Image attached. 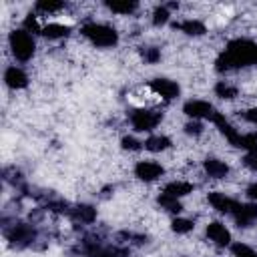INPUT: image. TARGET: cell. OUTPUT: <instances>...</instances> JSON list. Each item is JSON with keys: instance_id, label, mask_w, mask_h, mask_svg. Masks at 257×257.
Listing matches in <instances>:
<instances>
[{"instance_id": "6da1fadb", "label": "cell", "mask_w": 257, "mask_h": 257, "mask_svg": "<svg viewBox=\"0 0 257 257\" xmlns=\"http://www.w3.org/2000/svg\"><path fill=\"white\" fill-rule=\"evenodd\" d=\"M251 64H257V42L249 40V38L231 40L215 60V68L219 72L245 68V66H251Z\"/></svg>"}, {"instance_id": "7a4b0ae2", "label": "cell", "mask_w": 257, "mask_h": 257, "mask_svg": "<svg viewBox=\"0 0 257 257\" xmlns=\"http://www.w3.org/2000/svg\"><path fill=\"white\" fill-rule=\"evenodd\" d=\"M80 34L98 48H110L118 42V32L102 22H86L80 26Z\"/></svg>"}, {"instance_id": "3957f363", "label": "cell", "mask_w": 257, "mask_h": 257, "mask_svg": "<svg viewBox=\"0 0 257 257\" xmlns=\"http://www.w3.org/2000/svg\"><path fill=\"white\" fill-rule=\"evenodd\" d=\"M8 44H10V50H12L14 58L20 60V62H28L34 56L36 42H34L32 34L28 30H24V28L12 30L10 36H8Z\"/></svg>"}, {"instance_id": "277c9868", "label": "cell", "mask_w": 257, "mask_h": 257, "mask_svg": "<svg viewBox=\"0 0 257 257\" xmlns=\"http://www.w3.org/2000/svg\"><path fill=\"white\" fill-rule=\"evenodd\" d=\"M4 237L6 241H10L16 247H28L36 241L38 231L28 225V223H12V225H4Z\"/></svg>"}, {"instance_id": "5b68a950", "label": "cell", "mask_w": 257, "mask_h": 257, "mask_svg": "<svg viewBox=\"0 0 257 257\" xmlns=\"http://www.w3.org/2000/svg\"><path fill=\"white\" fill-rule=\"evenodd\" d=\"M82 253L86 257H128V249L118 245H104L98 239H84L82 241Z\"/></svg>"}, {"instance_id": "8992f818", "label": "cell", "mask_w": 257, "mask_h": 257, "mask_svg": "<svg viewBox=\"0 0 257 257\" xmlns=\"http://www.w3.org/2000/svg\"><path fill=\"white\" fill-rule=\"evenodd\" d=\"M161 118H163V114L157 110H151V108H135L128 114V120L137 133H151L161 122Z\"/></svg>"}, {"instance_id": "52a82bcc", "label": "cell", "mask_w": 257, "mask_h": 257, "mask_svg": "<svg viewBox=\"0 0 257 257\" xmlns=\"http://www.w3.org/2000/svg\"><path fill=\"white\" fill-rule=\"evenodd\" d=\"M183 112H185L187 116H191L193 120H201V118H209V120H211L217 110L213 108L211 102L201 100V98H193V100H187V102L183 104Z\"/></svg>"}, {"instance_id": "ba28073f", "label": "cell", "mask_w": 257, "mask_h": 257, "mask_svg": "<svg viewBox=\"0 0 257 257\" xmlns=\"http://www.w3.org/2000/svg\"><path fill=\"white\" fill-rule=\"evenodd\" d=\"M163 173H165V167L157 161H139L135 165V175L145 183L157 181L159 177H163Z\"/></svg>"}, {"instance_id": "9c48e42d", "label": "cell", "mask_w": 257, "mask_h": 257, "mask_svg": "<svg viewBox=\"0 0 257 257\" xmlns=\"http://www.w3.org/2000/svg\"><path fill=\"white\" fill-rule=\"evenodd\" d=\"M149 88L155 92V96H161L165 100H171V98L179 96V92H181L179 84L175 80H169V78H155V80H151Z\"/></svg>"}, {"instance_id": "30bf717a", "label": "cell", "mask_w": 257, "mask_h": 257, "mask_svg": "<svg viewBox=\"0 0 257 257\" xmlns=\"http://www.w3.org/2000/svg\"><path fill=\"white\" fill-rule=\"evenodd\" d=\"M207 199H209V203H211V207H213V209H217L219 213H225V215H233V213H235V209L239 207V201H235V199H231L229 195L219 193V191L209 193V195H207Z\"/></svg>"}, {"instance_id": "8fae6325", "label": "cell", "mask_w": 257, "mask_h": 257, "mask_svg": "<svg viewBox=\"0 0 257 257\" xmlns=\"http://www.w3.org/2000/svg\"><path fill=\"white\" fill-rule=\"evenodd\" d=\"M237 223V227H251L257 221V201L255 203H239L235 213L231 215Z\"/></svg>"}, {"instance_id": "7c38bea8", "label": "cell", "mask_w": 257, "mask_h": 257, "mask_svg": "<svg viewBox=\"0 0 257 257\" xmlns=\"http://www.w3.org/2000/svg\"><path fill=\"white\" fill-rule=\"evenodd\" d=\"M205 235H207L209 241H213V243L219 245V247L231 245V233H229V229H227L223 223H219V221L209 223L207 229H205Z\"/></svg>"}, {"instance_id": "4fadbf2b", "label": "cell", "mask_w": 257, "mask_h": 257, "mask_svg": "<svg viewBox=\"0 0 257 257\" xmlns=\"http://www.w3.org/2000/svg\"><path fill=\"white\" fill-rule=\"evenodd\" d=\"M4 82H6V86H10L14 90L24 88V86H28V74L20 66L12 64V66H6V70H4Z\"/></svg>"}, {"instance_id": "5bb4252c", "label": "cell", "mask_w": 257, "mask_h": 257, "mask_svg": "<svg viewBox=\"0 0 257 257\" xmlns=\"http://www.w3.org/2000/svg\"><path fill=\"white\" fill-rule=\"evenodd\" d=\"M211 122H213V124H215V126H217V128H219L223 135H225V139H227L231 145H235V147H237L241 133H239V131H237V128H235V126H233V124H231V122L225 118V114L215 112V114H213V118H211Z\"/></svg>"}, {"instance_id": "9a60e30c", "label": "cell", "mask_w": 257, "mask_h": 257, "mask_svg": "<svg viewBox=\"0 0 257 257\" xmlns=\"http://www.w3.org/2000/svg\"><path fill=\"white\" fill-rule=\"evenodd\" d=\"M173 28L175 30H181V32H185L189 36H203L207 32V26L201 20H197V18H185L181 22H175Z\"/></svg>"}, {"instance_id": "2e32d148", "label": "cell", "mask_w": 257, "mask_h": 257, "mask_svg": "<svg viewBox=\"0 0 257 257\" xmlns=\"http://www.w3.org/2000/svg\"><path fill=\"white\" fill-rule=\"evenodd\" d=\"M203 167H205V173H207L211 179H225V177L229 175V165L223 163V161H219V159H215V157L205 159Z\"/></svg>"}, {"instance_id": "e0dca14e", "label": "cell", "mask_w": 257, "mask_h": 257, "mask_svg": "<svg viewBox=\"0 0 257 257\" xmlns=\"http://www.w3.org/2000/svg\"><path fill=\"white\" fill-rule=\"evenodd\" d=\"M193 191H195V185L189 183V181H171L163 187V193L169 195V197H175V199H181V197H185Z\"/></svg>"}, {"instance_id": "ac0fdd59", "label": "cell", "mask_w": 257, "mask_h": 257, "mask_svg": "<svg viewBox=\"0 0 257 257\" xmlns=\"http://www.w3.org/2000/svg\"><path fill=\"white\" fill-rule=\"evenodd\" d=\"M68 215H70L74 221L88 225V223H92V221L96 219V209H94L92 205H76V207H70Z\"/></svg>"}, {"instance_id": "d6986e66", "label": "cell", "mask_w": 257, "mask_h": 257, "mask_svg": "<svg viewBox=\"0 0 257 257\" xmlns=\"http://www.w3.org/2000/svg\"><path fill=\"white\" fill-rule=\"evenodd\" d=\"M68 32H70V24H64L62 20H52L42 26V36L46 38H62L68 36Z\"/></svg>"}, {"instance_id": "ffe728a7", "label": "cell", "mask_w": 257, "mask_h": 257, "mask_svg": "<svg viewBox=\"0 0 257 257\" xmlns=\"http://www.w3.org/2000/svg\"><path fill=\"white\" fill-rule=\"evenodd\" d=\"M104 6L108 10H112L114 14H124V16L126 14H133L139 8V4L135 0H106Z\"/></svg>"}, {"instance_id": "44dd1931", "label": "cell", "mask_w": 257, "mask_h": 257, "mask_svg": "<svg viewBox=\"0 0 257 257\" xmlns=\"http://www.w3.org/2000/svg\"><path fill=\"white\" fill-rule=\"evenodd\" d=\"M169 147H171V139L165 135H151L145 141V149L151 153H161V151H167Z\"/></svg>"}, {"instance_id": "7402d4cb", "label": "cell", "mask_w": 257, "mask_h": 257, "mask_svg": "<svg viewBox=\"0 0 257 257\" xmlns=\"http://www.w3.org/2000/svg\"><path fill=\"white\" fill-rule=\"evenodd\" d=\"M157 201H159L161 209H165V211H169V213H173V215H179V213L183 211L181 201H179V199H175V197H169V195H165V193H161Z\"/></svg>"}, {"instance_id": "603a6c76", "label": "cell", "mask_w": 257, "mask_h": 257, "mask_svg": "<svg viewBox=\"0 0 257 257\" xmlns=\"http://www.w3.org/2000/svg\"><path fill=\"white\" fill-rule=\"evenodd\" d=\"M215 94H217V96H221V98L231 100V98H235V96H237V86L229 84L227 80H219V82L215 84Z\"/></svg>"}, {"instance_id": "cb8c5ba5", "label": "cell", "mask_w": 257, "mask_h": 257, "mask_svg": "<svg viewBox=\"0 0 257 257\" xmlns=\"http://www.w3.org/2000/svg\"><path fill=\"white\" fill-rule=\"evenodd\" d=\"M239 149H245L247 153H257V133H243L237 143Z\"/></svg>"}, {"instance_id": "d4e9b609", "label": "cell", "mask_w": 257, "mask_h": 257, "mask_svg": "<svg viewBox=\"0 0 257 257\" xmlns=\"http://www.w3.org/2000/svg\"><path fill=\"white\" fill-rule=\"evenodd\" d=\"M62 8H64V2H52V0H42V2H36L34 6V10L40 14H54Z\"/></svg>"}, {"instance_id": "484cf974", "label": "cell", "mask_w": 257, "mask_h": 257, "mask_svg": "<svg viewBox=\"0 0 257 257\" xmlns=\"http://www.w3.org/2000/svg\"><path fill=\"white\" fill-rule=\"evenodd\" d=\"M169 18H171V10H169L167 4H161V6L155 8V12H153V24H155V26H163V24H167Z\"/></svg>"}, {"instance_id": "4316f807", "label": "cell", "mask_w": 257, "mask_h": 257, "mask_svg": "<svg viewBox=\"0 0 257 257\" xmlns=\"http://www.w3.org/2000/svg\"><path fill=\"white\" fill-rule=\"evenodd\" d=\"M193 227H195V223L191 219H185V217H175L171 223V229L175 233H189V231H193Z\"/></svg>"}, {"instance_id": "83f0119b", "label": "cell", "mask_w": 257, "mask_h": 257, "mask_svg": "<svg viewBox=\"0 0 257 257\" xmlns=\"http://www.w3.org/2000/svg\"><path fill=\"white\" fill-rule=\"evenodd\" d=\"M141 56L145 58L147 64H157V62L161 60V50H159L157 46H145V48L141 50Z\"/></svg>"}, {"instance_id": "f1b7e54d", "label": "cell", "mask_w": 257, "mask_h": 257, "mask_svg": "<svg viewBox=\"0 0 257 257\" xmlns=\"http://www.w3.org/2000/svg\"><path fill=\"white\" fill-rule=\"evenodd\" d=\"M231 251H233V257H257V251L251 249V247L245 245V243H235V245H231Z\"/></svg>"}, {"instance_id": "f546056e", "label": "cell", "mask_w": 257, "mask_h": 257, "mask_svg": "<svg viewBox=\"0 0 257 257\" xmlns=\"http://www.w3.org/2000/svg\"><path fill=\"white\" fill-rule=\"evenodd\" d=\"M203 131H205V126H203L201 120H191V122L185 124V133L191 135V137H199V135H203Z\"/></svg>"}, {"instance_id": "4dcf8cb0", "label": "cell", "mask_w": 257, "mask_h": 257, "mask_svg": "<svg viewBox=\"0 0 257 257\" xmlns=\"http://www.w3.org/2000/svg\"><path fill=\"white\" fill-rule=\"evenodd\" d=\"M120 145H122V149H124V151H139V149H143V147H145V143L137 141L135 137H122Z\"/></svg>"}, {"instance_id": "1f68e13d", "label": "cell", "mask_w": 257, "mask_h": 257, "mask_svg": "<svg viewBox=\"0 0 257 257\" xmlns=\"http://www.w3.org/2000/svg\"><path fill=\"white\" fill-rule=\"evenodd\" d=\"M241 116H243L247 122H251V124L257 126V108H247V110L241 112Z\"/></svg>"}, {"instance_id": "d6a6232c", "label": "cell", "mask_w": 257, "mask_h": 257, "mask_svg": "<svg viewBox=\"0 0 257 257\" xmlns=\"http://www.w3.org/2000/svg\"><path fill=\"white\" fill-rule=\"evenodd\" d=\"M243 163H245L249 169H255V171H257V153H247L245 159H243Z\"/></svg>"}, {"instance_id": "836d02e7", "label": "cell", "mask_w": 257, "mask_h": 257, "mask_svg": "<svg viewBox=\"0 0 257 257\" xmlns=\"http://www.w3.org/2000/svg\"><path fill=\"white\" fill-rule=\"evenodd\" d=\"M247 197H249V199H253V201H257V183H255V185H251V187L247 189Z\"/></svg>"}]
</instances>
